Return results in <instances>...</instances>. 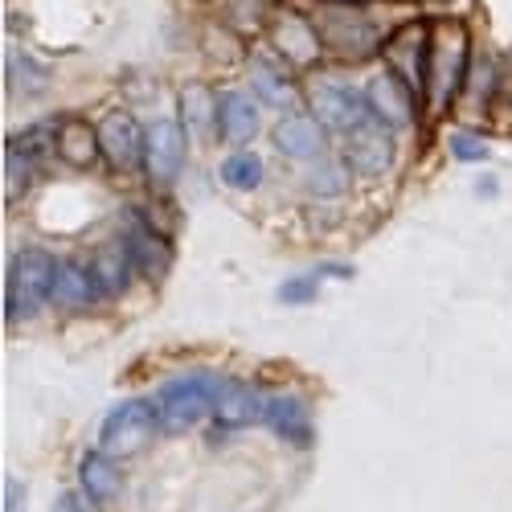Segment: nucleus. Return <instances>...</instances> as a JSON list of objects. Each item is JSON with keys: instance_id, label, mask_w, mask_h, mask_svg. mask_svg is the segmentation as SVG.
<instances>
[{"instance_id": "f257e3e1", "label": "nucleus", "mask_w": 512, "mask_h": 512, "mask_svg": "<svg viewBox=\"0 0 512 512\" xmlns=\"http://www.w3.org/2000/svg\"><path fill=\"white\" fill-rule=\"evenodd\" d=\"M476 70L472 62V37L463 25H431L426 37V74H422V103L435 115H443L463 91H467V74Z\"/></svg>"}, {"instance_id": "f03ea898", "label": "nucleus", "mask_w": 512, "mask_h": 512, "mask_svg": "<svg viewBox=\"0 0 512 512\" xmlns=\"http://www.w3.org/2000/svg\"><path fill=\"white\" fill-rule=\"evenodd\" d=\"M58 254L46 246H21L9 259L5 279V316L9 324L33 320L46 304H54V283H58Z\"/></svg>"}, {"instance_id": "7ed1b4c3", "label": "nucleus", "mask_w": 512, "mask_h": 512, "mask_svg": "<svg viewBox=\"0 0 512 512\" xmlns=\"http://www.w3.org/2000/svg\"><path fill=\"white\" fill-rule=\"evenodd\" d=\"M218 386L222 377L213 373H181L160 381L156 390V414H160V431L164 435H185L193 426H201L213 414V402H218Z\"/></svg>"}, {"instance_id": "20e7f679", "label": "nucleus", "mask_w": 512, "mask_h": 512, "mask_svg": "<svg viewBox=\"0 0 512 512\" xmlns=\"http://www.w3.org/2000/svg\"><path fill=\"white\" fill-rule=\"evenodd\" d=\"M316 29H320V41L324 50L336 54V58H373L377 50H386V29H377V21L349 5V0H328V5L316 9Z\"/></svg>"}, {"instance_id": "39448f33", "label": "nucleus", "mask_w": 512, "mask_h": 512, "mask_svg": "<svg viewBox=\"0 0 512 512\" xmlns=\"http://www.w3.org/2000/svg\"><path fill=\"white\" fill-rule=\"evenodd\" d=\"M308 107L328 136H345V140L365 132L369 123H381L373 115L369 95L349 87V82H340V78H316L308 87Z\"/></svg>"}, {"instance_id": "423d86ee", "label": "nucleus", "mask_w": 512, "mask_h": 512, "mask_svg": "<svg viewBox=\"0 0 512 512\" xmlns=\"http://www.w3.org/2000/svg\"><path fill=\"white\" fill-rule=\"evenodd\" d=\"M156 435H160L156 402H148V398H127V402H119V406L103 418V426H99V451H107L111 459H132V455L148 451Z\"/></svg>"}, {"instance_id": "0eeeda50", "label": "nucleus", "mask_w": 512, "mask_h": 512, "mask_svg": "<svg viewBox=\"0 0 512 512\" xmlns=\"http://www.w3.org/2000/svg\"><path fill=\"white\" fill-rule=\"evenodd\" d=\"M95 127H99L103 160L115 168V173H132V168H144L148 127H140V119L132 111H107Z\"/></svg>"}, {"instance_id": "6e6552de", "label": "nucleus", "mask_w": 512, "mask_h": 512, "mask_svg": "<svg viewBox=\"0 0 512 512\" xmlns=\"http://www.w3.org/2000/svg\"><path fill=\"white\" fill-rule=\"evenodd\" d=\"M144 173L152 189H173L185 173V127L177 119L148 123V148H144Z\"/></svg>"}, {"instance_id": "1a4fd4ad", "label": "nucleus", "mask_w": 512, "mask_h": 512, "mask_svg": "<svg viewBox=\"0 0 512 512\" xmlns=\"http://www.w3.org/2000/svg\"><path fill=\"white\" fill-rule=\"evenodd\" d=\"M369 103H373V115L390 127V132H402V127H414L418 119V91L410 87V82L394 70L377 74L369 87H365Z\"/></svg>"}, {"instance_id": "9d476101", "label": "nucleus", "mask_w": 512, "mask_h": 512, "mask_svg": "<svg viewBox=\"0 0 512 512\" xmlns=\"http://www.w3.org/2000/svg\"><path fill=\"white\" fill-rule=\"evenodd\" d=\"M394 156H398L394 132H390L386 123H369L365 132L349 136V156H345V164L353 168L357 177L377 181V177H386L390 168H394Z\"/></svg>"}, {"instance_id": "9b49d317", "label": "nucleus", "mask_w": 512, "mask_h": 512, "mask_svg": "<svg viewBox=\"0 0 512 512\" xmlns=\"http://www.w3.org/2000/svg\"><path fill=\"white\" fill-rule=\"evenodd\" d=\"M263 410H267V394L259 386H250L242 377H222L218 402H213V418H218L226 431H242V426L263 422Z\"/></svg>"}, {"instance_id": "f8f14e48", "label": "nucleus", "mask_w": 512, "mask_h": 512, "mask_svg": "<svg viewBox=\"0 0 512 512\" xmlns=\"http://www.w3.org/2000/svg\"><path fill=\"white\" fill-rule=\"evenodd\" d=\"M271 144L287 160H320L324 144H328V132L320 127V119L312 111L308 115H283L271 127Z\"/></svg>"}, {"instance_id": "ddd939ff", "label": "nucleus", "mask_w": 512, "mask_h": 512, "mask_svg": "<svg viewBox=\"0 0 512 512\" xmlns=\"http://www.w3.org/2000/svg\"><path fill=\"white\" fill-rule=\"evenodd\" d=\"M275 54L291 66H316L324 58V41H320V29L316 21L300 17V13H283L275 21Z\"/></svg>"}, {"instance_id": "4468645a", "label": "nucleus", "mask_w": 512, "mask_h": 512, "mask_svg": "<svg viewBox=\"0 0 512 512\" xmlns=\"http://www.w3.org/2000/svg\"><path fill=\"white\" fill-rule=\"evenodd\" d=\"M263 426H267L271 435H279L283 443H295V447L312 443V410H308V402H304L300 394H295V390L267 394Z\"/></svg>"}, {"instance_id": "2eb2a0df", "label": "nucleus", "mask_w": 512, "mask_h": 512, "mask_svg": "<svg viewBox=\"0 0 512 512\" xmlns=\"http://www.w3.org/2000/svg\"><path fill=\"white\" fill-rule=\"evenodd\" d=\"M263 127V103L250 91H222L218 95V136L230 144H246Z\"/></svg>"}, {"instance_id": "dca6fc26", "label": "nucleus", "mask_w": 512, "mask_h": 512, "mask_svg": "<svg viewBox=\"0 0 512 512\" xmlns=\"http://www.w3.org/2000/svg\"><path fill=\"white\" fill-rule=\"evenodd\" d=\"M99 295H107L103 291V283H99V275H95V267L91 263H62L58 267V283H54V304L62 308V312H82V308H91V304H99Z\"/></svg>"}, {"instance_id": "f3484780", "label": "nucleus", "mask_w": 512, "mask_h": 512, "mask_svg": "<svg viewBox=\"0 0 512 512\" xmlns=\"http://www.w3.org/2000/svg\"><path fill=\"white\" fill-rule=\"evenodd\" d=\"M426 37L431 29L422 25H406L402 33H394L386 41V58H390V70L402 74L414 91H422V74H426Z\"/></svg>"}, {"instance_id": "a211bd4d", "label": "nucleus", "mask_w": 512, "mask_h": 512, "mask_svg": "<svg viewBox=\"0 0 512 512\" xmlns=\"http://www.w3.org/2000/svg\"><path fill=\"white\" fill-rule=\"evenodd\" d=\"M78 488L87 492L95 504H111L123 492V472L119 459H111L107 451H87L78 463Z\"/></svg>"}, {"instance_id": "6ab92c4d", "label": "nucleus", "mask_w": 512, "mask_h": 512, "mask_svg": "<svg viewBox=\"0 0 512 512\" xmlns=\"http://www.w3.org/2000/svg\"><path fill=\"white\" fill-rule=\"evenodd\" d=\"M127 250H132V259H136V271H144L148 279H160L168 271V263H173V246H168L148 222L132 218V226H127L123 234Z\"/></svg>"}, {"instance_id": "aec40b11", "label": "nucleus", "mask_w": 512, "mask_h": 512, "mask_svg": "<svg viewBox=\"0 0 512 512\" xmlns=\"http://www.w3.org/2000/svg\"><path fill=\"white\" fill-rule=\"evenodd\" d=\"M54 152H58L70 168H91V164L103 156V148H99V127L82 123V119H66V123H58Z\"/></svg>"}, {"instance_id": "412c9836", "label": "nucleus", "mask_w": 512, "mask_h": 512, "mask_svg": "<svg viewBox=\"0 0 512 512\" xmlns=\"http://www.w3.org/2000/svg\"><path fill=\"white\" fill-rule=\"evenodd\" d=\"M91 267H95V275H99V283H103L107 295H123L127 283H132V275H136V259H132V250H127L123 238L99 246L95 259H91Z\"/></svg>"}, {"instance_id": "4be33fe9", "label": "nucleus", "mask_w": 512, "mask_h": 512, "mask_svg": "<svg viewBox=\"0 0 512 512\" xmlns=\"http://www.w3.org/2000/svg\"><path fill=\"white\" fill-rule=\"evenodd\" d=\"M250 87L259 95V103H267V107H291V99H295V78L275 58L250 62Z\"/></svg>"}, {"instance_id": "5701e85b", "label": "nucleus", "mask_w": 512, "mask_h": 512, "mask_svg": "<svg viewBox=\"0 0 512 512\" xmlns=\"http://www.w3.org/2000/svg\"><path fill=\"white\" fill-rule=\"evenodd\" d=\"M181 127L185 136H197V140H209L218 132V95H209L201 82L181 91Z\"/></svg>"}, {"instance_id": "b1692460", "label": "nucleus", "mask_w": 512, "mask_h": 512, "mask_svg": "<svg viewBox=\"0 0 512 512\" xmlns=\"http://www.w3.org/2000/svg\"><path fill=\"white\" fill-rule=\"evenodd\" d=\"M263 177H267V168H263V160L254 156V152H234V156L222 160V185H230L238 193L259 189Z\"/></svg>"}, {"instance_id": "393cba45", "label": "nucleus", "mask_w": 512, "mask_h": 512, "mask_svg": "<svg viewBox=\"0 0 512 512\" xmlns=\"http://www.w3.org/2000/svg\"><path fill=\"white\" fill-rule=\"evenodd\" d=\"M349 173H353L349 164L320 156L316 168H312V177H308V193H316V197H340V193L349 189Z\"/></svg>"}, {"instance_id": "a878e982", "label": "nucleus", "mask_w": 512, "mask_h": 512, "mask_svg": "<svg viewBox=\"0 0 512 512\" xmlns=\"http://www.w3.org/2000/svg\"><path fill=\"white\" fill-rule=\"evenodd\" d=\"M316 291H320V275H295L275 291V300L279 304H312Z\"/></svg>"}, {"instance_id": "bb28decb", "label": "nucleus", "mask_w": 512, "mask_h": 512, "mask_svg": "<svg viewBox=\"0 0 512 512\" xmlns=\"http://www.w3.org/2000/svg\"><path fill=\"white\" fill-rule=\"evenodd\" d=\"M451 156L463 160V164H480V160H488V144L476 140L472 132H455L451 136Z\"/></svg>"}, {"instance_id": "cd10ccee", "label": "nucleus", "mask_w": 512, "mask_h": 512, "mask_svg": "<svg viewBox=\"0 0 512 512\" xmlns=\"http://www.w3.org/2000/svg\"><path fill=\"white\" fill-rule=\"evenodd\" d=\"M50 512H99V504H95L87 492H62Z\"/></svg>"}]
</instances>
